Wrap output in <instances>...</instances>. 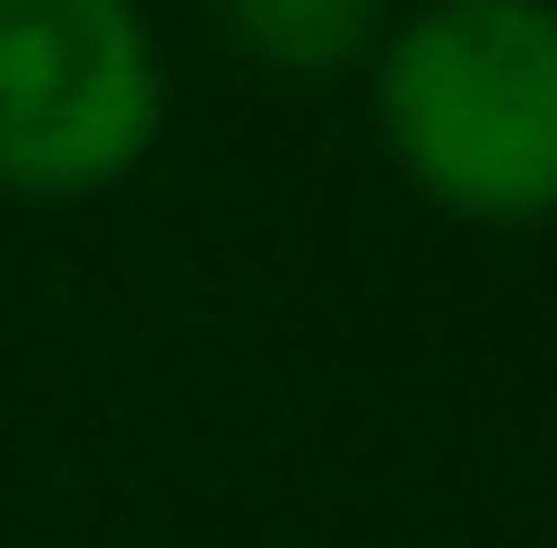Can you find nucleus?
<instances>
[{
    "mask_svg": "<svg viewBox=\"0 0 557 548\" xmlns=\"http://www.w3.org/2000/svg\"><path fill=\"white\" fill-rule=\"evenodd\" d=\"M166 88L137 0H0V186L98 196L157 147Z\"/></svg>",
    "mask_w": 557,
    "mask_h": 548,
    "instance_id": "obj_2",
    "label": "nucleus"
},
{
    "mask_svg": "<svg viewBox=\"0 0 557 548\" xmlns=\"http://www.w3.org/2000/svg\"><path fill=\"white\" fill-rule=\"evenodd\" d=\"M382 137L470 226L557 216V0H431L382 39Z\"/></svg>",
    "mask_w": 557,
    "mask_h": 548,
    "instance_id": "obj_1",
    "label": "nucleus"
},
{
    "mask_svg": "<svg viewBox=\"0 0 557 548\" xmlns=\"http://www.w3.org/2000/svg\"><path fill=\"white\" fill-rule=\"evenodd\" d=\"M225 39L245 59H264L274 78H333L362 49H382L392 0H215Z\"/></svg>",
    "mask_w": 557,
    "mask_h": 548,
    "instance_id": "obj_3",
    "label": "nucleus"
}]
</instances>
